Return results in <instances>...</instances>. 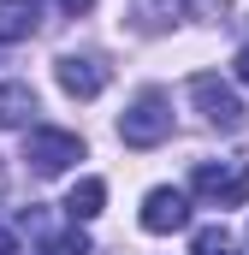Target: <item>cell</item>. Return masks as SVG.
Instances as JSON below:
<instances>
[{"instance_id": "obj_13", "label": "cell", "mask_w": 249, "mask_h": 255, "mask_svg": "<svg viewBox=\"0 0 249 255\" xmlns=\"http://www.w3.org/2000/svg\"><path fill=\"white\" fill-rule=\"evenodd\" d=\"M0 255H24V250H18V238H12V226H6V220H0Z\"/></svg>"}, {"instance_id": "obj_3", "label": "cell", "mask_w": 249, "mask_h": 255, "mask_svg": "<svg viewBox=\"0 0 249 255\" xmlns=\"http://www.w3.org/2000/svg\"><path fill=\"white\" fill-rule=\"evenodd\" d=\"M24 160H30V172L60 178L65 166H77V160H83V136H77V130H30Z\"/></svg>"}, {"instance_id": "obj_14", "label": "cell", "mask_w": 249, "mask_h": 255, "mask_svg": "<svg viewBox=\"0 0 249 255\" xmlns=\"http://www.w3.org/2000/svg\"><path fill=\"white\" fill-rule=\"evenodd\" d=\"M232 65H238V83H249V42L238 48V60H232Z\"/></svg>"}, {"instance_id": "obj_8", "label": "cell", "mask_w": 249, "mask_h": 255, "mask_svg": "<svg viewBox=\"0 0 249 255\" xmlns=\"http://www.w3.org/2000/svg\"><path fill=\"white\" fill-rule=\"evenodd\" d=\"M36 36V0H0V48Z\"/></svg>"}, {"instance_id": "obj_10", "label": "cell", "mask_w": 249, "mask_h": 255, "mask_svg": "<svg viewBox=\"0 0 249 255\" xmlns=\"http://www.w3.org/2000/svg\"><path fill=\"white\" fill-rule=\"evenodd\" d=\"M36 113V89L30 83H0V125L12 130V125H24Z\"/></svg>"}, {"instance_id": "obj_7", "label": "cell", "mask_w": 249, "mask_h": 255, "mask_svg": "<svg viewBox=\"0 0 249 255\" xmlns=\"http://www.w3.org/2000/svg\"><path fill=\"white\" fill-rule=\"evenodd\" d=\"M190 12V0H130V24L142 30V36H160L166 24H178Z\"/></svg>"}, {"instance_id": "obj_15", "label": "cell", "mask_w": 249, "mask_h": 255, "mask_svg": "<svg viewBox=\"0 0 249 255\" xmlns=\"http://www.w3.org/2000/svg\"><path fill=\"white\" fill-rule=\"evenodd\" d=\"M89 6H95V0H60V12H65V18H77V12H89Z\"/></svg>"}, {"instance_id": "obj_12", "label": "cell", "mask_w": 249, "mask_h": 255, "mask_svg": "<svg viewBox=\"0 0 249 255\" xmlns=\"http://www.w3.org/2000/svg\"><path fill=\"white\" fill-rule=\"evenodd\" d=\"M36 255H89V238L71 226V232H54V238H42V250Z\"/></svg>"}, {"instance_id": "obj_5", "label": "cell", "mask_w": 249, "mask_h": 255, "mask_svg": "<svg viewBox=\"0 0 249 255\" xmlns=\"http://www.w3.org/2000/svg\"><path fill=\"white\" fill-rule=\"evenodd\" d=\"M184 226H190V196H184V190L160 184V190L142 196V232L166 238V232H184Z\"/></svg>"}, {"instance_id": "obj_6", "label": "cell", "mask_w": 249, "mask_h": 255, "mask_svg": "<svg viewBox=\"0 0 249 255\" xmlns=\"http://www.w3.org/2000/svg\"><path fill=\"white\" fill-rule=\"evenodd\" d=\"M54 77H60V89L71 101H95V95L107 89V65L95 60V54H65V60L54 65Z\"/></svg>"}, {"instance_id": "obj_2", "label": "cell", "mask_w": 249, "mask_h": 255, "mask_svg": "<svg viewBox=\"0 0 249 255\" xmlns=\"http://www.w3.org/2000/svg\"><path fill=\"white\" fill-rule=\"evenodd\" d=\"M172 136V101L160 95V89H142L136 101H130V113L119 119V142L124 148H154V142H166Z\"/></svg>"}, {"instance_id": "obj_11", "label": "cell", "mask_w": 249, "mask_h": 255, "mask_svg": "<svg viewBox=\"0 0 249 255\" xmlns=\"http://www.w3.org/2000/svg\"><path fill=\"white\" fill-rule=\"evenodd\" d=\"M190 255H238V244H232L226 226H202V232L190 238Z\"/></svg>"}, {"instance_id": "obj_9", "label": "cell", "mask_w": 249, "mask_h": 255, "mask_svg": "<svg viewBox=\"0 0 249 255\" xmlns=\"http://www.w3.org/2000/svg\"><path fill=\"white\" fill-rule=\"evenodd\" d=\"M101 202H107V184H101V178H77V184H71V196H65L71 226H77V220H95V214H101Z\"/></svg>"}, {"instance_id": "obj_1", "label": "cell", "mask_w": 249, "mask_h": 255, "mask_svg": "<svg viewBox=\"0 0 249 255\" xmlns=\"http://www.w3.org/2000/svg\"><path fill=\"white\" fill-rule=\"evenodd\" d=\"M196 202H208V208H244L249 202V160H196V172H190V190Z\"/></svg>"}, {"instance_id": "obj_4", "label": "cell", "mask_w": 249, "mask_h": 255, "mask_svg": "<svg viewBox=\"0 0 249 255\" xmlns=\"http://www.w3.org/2000/svg\"><path fill=\"white\" fill-rule=\"evenodd\" d=\"M190 101L202 107V119H208L214 130H244V101H238V89H232V83H220L214 71L190 77Z\"/></svg>"}]
</instances>
